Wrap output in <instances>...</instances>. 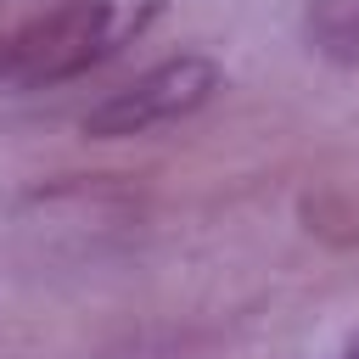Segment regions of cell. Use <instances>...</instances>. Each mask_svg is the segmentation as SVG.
<instances>
[{"mask_svg":"<svg viewBox=\"0 0 359 359\" xmlns=\"http://www.w3.org/2000/svg\"><path fill=\"white\" fill-rule=\"evenodd\" d=\"M168 0H56L22 28L0 34V90H50L140 39Z\"/></svg>","mask_w":359,"mask_h":359,"instance_id":"6da1fadb","label":"cell"},{"mask_svg":"<svg viewBox=\"0 0 359 359\" xmlns=\"http://www.w3.org/2000/svg\"><path fill=\"white\" fill-rule=\"evenodd\" d=\"M303 28H309L314 50H325L337 62H359V0H309Z\"/></svg>","mask_w":359,"mask_h":359,"instance_id":"3957f363","label":"cell"},{"mask_svg":"<svg viewBox=\"0 0 359 359\" xmlns=\"http://www.w3.org/2000/svg\"><path fill=\"white\" fill-rule=\"evenodd\" d=\"M213 90H219V67L208 56H168V62L146 67L135 84L95 101L84 112V135L90 140H123V135H146L157 123H180L196 107H208Z\"/></svg>","mask_w":359,"mask_h":359,"instance_id":"7a4b0ae2","label":"cell"},{"mask_svg":"<svg viewBox=\"0 0 359 359\" xmlns=\"http://www.w3.org/2000/svg\"><path fill=\"white\" fill-rule=\"evenodd\" d=\"M348 359H359V348H353V353H348Z\"/></svg>","mask_w":359,"mask_h":359,"instance_id":"277c9868","label":"cell"}]
</instances>
